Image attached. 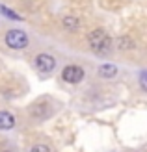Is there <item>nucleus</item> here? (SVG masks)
<instances>
[{
	"label": "nucleus",
	"mask_w": 147,
	"mask_h": 152,
	"mask_svg": "<svg viewBox=\"0 0 147 152\" xmlns=\"http://www.w3.org/2000/svg\"><path fill=\"white\" fill-rule=\"evenodd\" d=\"M112 37L108 35L103 28H95L88 34V47L95 52V54H108L112 50Z\"/></svg>",
	"instance_id": "obj_1"
},
{
	"label": "nucleus",
	"mask_w": 147,
	"mask_h": 152,
	"mask_svg": "<svg viewBox=\"0 0 147 152\" xmlns=\"http://www.w3.org/2000/svg\"><path fill=\"white\" fill-rule=\"evenodd\" d=\"M4 43H6V47L11 48V50H24L30 45V37L24 30H21V28H10L4 34Z\"/></svg>",
	"instance_id": "obj_2"
},
{
	"label": "nucleus",
	"mask_w": 147,
	"mask_h": 152,
	"mask_svg": "<svg viewBox=\"0 0 147 152\" xmlns=\"http://www.w3.org/2000/svg\"><path fill=\"white\" fill-rule=\"evenodd\" d=\"M84 76H86V72H84V69L80 65H76V63L65 65L64 71H61V80H64L65 83H71V86L80 83L84 80Z\"/></svg>",
	"instance_id": "obj_3"
},
{
	"label": "nucleus",
	"mask_w": 147,
	"mask_h": 152,
	"mask_svg": "<svg viewBox=\"0 0 147 152\" xmlns=\"http://www.w3.org/2000/svg\"><path fill=\"white\" fill-rule=\"evenodd\" d=\"M34 65H35V69L39 74H50L56 69V59H54V56L47 54V52H41V54L35 56Z\"/></svg>",
	"instance_id": "obj_4"
},
{
	"label": "nucleus",
	"mask_w": 147,
	"mask_h": 152,
	"mask_svg": "<svg viewBox=\"0 0 147 152\" xmlns=\"http://www.w3.org/2000/svg\"><path fill=\"white\" fill-rule=\"evenodd\" d=\"M15 123H17V119H15L13 113L6 111V110H0V130H13L15 128Z\"/></svg>",
	"instance_id": "obj_5"
},
{
	"label": "nucleus",
	"mask_w": 147,
	"mask_h": 152,
	"mask_svg": "<svg viewBox=\"0 0 147 152\" xmlns=\"http://www.w3.org/2000/svg\"><path fill=\"white\" fill-rule=\"evenodd\" d=\"M97 72H99L100 78L112 80V78H115V76H117V67H115L114 63H103V65H99Z\"/></svg>",
	"instance_id": "obj_6"
},
{
	"label": "nucleus",
	"mask_w": 147,
	"mask_h": 152,
	"mask_svg": "<svg viewBox=\"0 0 147 152\" xmlns=\"http://www.w3.org/2000/svg\"><path fill=\"white\" fill-rule=\"evenodd\" d=\"M61 26H64L65 30H78L80 28V20L76 17H71V15H65L64 19H61Z\"/></svg>",
	"instance_id": "obj_7"
},
{
	"label": "nucleus",
	"mask_w": 147,
	"mask_h": 152,
	"mask_svg": "<svg viewBox=\"0 0 147 152\" xmlns=\"http://www.w3.org/2000/svg\"><path fill=\"white\" fill-rule=\"evenodd\" d=\"M134 41L130 39V37H127V35H123V37H119L117 39V48L119 50H123V52H127V50H134Z\"/></svg>",
	"instance_id": "obj_8"
},
{
	"label": "nucleus",
	"mask_w": 147,
	"mask_h": 152,
	"mask_svg": "<svg viewBox=\"0 0 147 152\" xmlns=\"http://www.w3.org/2000/svg\"><path fill=\"white\" fill-rule=\"evenodd\" d=\"M0 13H2V15H6V17H7V19H11V20H22V17H21L19 13H15L13 10H10V7H6L4 4H0Z\"/></svg>",
	"instance_id": "obj_9"
},
{
	"label": "nucleus",
	"mask_w": 147,
	"mask_h": 152,
	"mask_svg": "<svg viewBox=\"0 0 147 152\" xmlns=\"http://www.w3.org/2000/svg\"><path fill=\"white\" fill-rule=\"evenodd\" d=\"M30 152H52V148L49 145H45V143H37V145L30 148Z\"/></svg>",
	"instance_id": "obj_10"
},
{
	"label": "nucleus",
	"mask_w": 147,
	"mask_h": 152,
	"mask_svg": "<svg viewBox=\"0 0 147 152\" xmlns=\"http://www.w3.org/2000/svg\"><path fill=\"white\" fill-rule=\"evenodd\" d=\"M140 83H142V89H145V72H142L140 76Z\"/></svg>",
	"instance_id": "obj_11"
}]
</instances>
